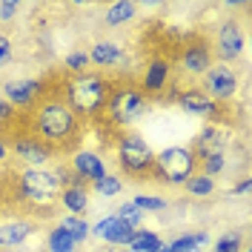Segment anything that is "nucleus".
Returning a JSON list of instances; mask_svg holds the SVG:
<instances>
[{"instance_id":"32","label":"nucleus","mask_w":252,"mask_h":252,"mask_svg":"<svg viewBox=\"0 0 252 252\" xmlns=\"http://www.w3.org/2000/svg\"><path fill=\"white\" fill-rule=\"evenodd\" d=\"M20 9H23V3H17V0H3V3H0V26H3V23H12V20L20 15Z\"/></svg>"},{"instance_id":"14","label":"nucleus","mask_w":252,"mask_h":252,"mask_svg":"<svg viewBox=\"0 0 252 252\" xmlns=\"http://www.w3.org/2000/svg\"><path fill=\"white\" fill-rule=\"evenodd\" d=\"M169 83H172V66H169V61L152 58V61L146 63V69H143V78H141L138 89L146 97H152V94H163L169 89Z\"/></svg>"},{"instance_id":"1","label":"nucleus","mask_w":252,"mask_h":252,"mask_svg":"<svg viewBox=\"0 0 252 252\" xmlns=\"http://www.w3.org/2000/svg\"><path fill=\"white\" fill-rule=\"evenodd\" d=\"M34 115H32V135L37 141H43L58 155V152H69L80 138V121L78 115L63 103L61 92L52 94L49 92L37 106H34Z\"/></svg>"},{"instance_id":"3","label":"nucleus","mask_w":252,"mask_h":252,"mask_svg":"<svg viewBox=\"0 0 252 252\" xmlns=\"http://www.w3.org/2000/svg\"><path fill=\"white\" fill-rule=\"evenodd\" d=\"M17 198L32 209H52L61 198V178L55 169H20L15 175Z\"/></svg>"},{"instance_id":"2","label":"nucleus","mask_w":252,"mask_h":252,"mask_svg":"<svg viewBox=\"0 0 252 252\" xmlns=\"http://www.w3.org/2000/svg\"><path fill=\"white\" fill-rule=\"evenodd\" d=\"M109 89L112 80L103 72H83V75H72V78L63 80L61 97L83 124V121H97L103 115Z\"/></svg>"},{"instance_id":"4","label":"nucleus","mask_w":252,"mask_h":252,"mask_svg":"<svg viewBox=\"0 0 252 252\" xmlns=\"http://www.w3.org/2000/svg\"><path fill=\"white\" fill-rule=\"evenodd\" d=\"M149 106V97L135 86V83H118L109 89L106 106H103V118L109 121V126H132L135 121H141L143 112Z\"/></svg>"},{"instance_id":"28","label":"nucleus","mask_w":252,"mask_h":252,"mask_svg":"<svg viewBox=\"0 0 252 252\" xmlns=\"http://www.w3.org/2000/svg\"><path fill=\"white\" fill-rule=\"evenodd\" d=\"M212 252H244V232L241 229H229L212 244Z\"/></svg>"},{"instance_id":"18","label":"nucleus","mask_w":252,"mask_h":252,"mask_svg":"<svg viewBox=\"0 0 252 252\" xmlns=\"http://www.w3.org/2000/svg\"><path fill=\"white\" fill-rule=\"evenodd\" d=\"M58 204L66 209V215H80V218H83V212L89 209V187H86L83 181L66 184V187L61 189Z\"/></svg>"},{"instance_id":"20","label":"nucleus","mask_w":252,"mask_h":252,"mask_svg":"<svg viewBox=\"0 0 252 252\" xmlns=\"http://www.w3.org/2000/svg\"><path fill=\"white\" fill-rule=\"evenodd\" d=\"M138 15V3H132V0H115L106 6V12H103V23L109 26V29H121L126 23H132Z\"/></svg>"},{"instance_id":"7","label":"nucleus","mask_w":252,"mask_h":252,"mask_svg":"<svg viewBox=\"0 0 252 252\" xmlns=\"http://www.w3.org/2000/svg\"><path fill=\"white\" fill-rule=\"evenodd\" d=\"M9 158H15L23 169H43L46 163L55 160V152L43 141H37L32 132H15L9 141Z\"/></svg>"},{"instance_id":"11","label":"nucleus","mask_w":252,"mask_h":252,"mask_svg":"<svg viewBox=\"0 0 252 252\" xmlns=\"http://www.w3.org/2000/svg\"><path fill=\"white\" fill-rule=\"evenodd\" d=\"M135 232H138V226L121 220L118 215H106L97 223H89V238L94 235L100 241H106V244H112V247H129V241H132Z\"/></svg>"},{"instance_id":"26","label":"nucleus","mask_w":252,"mask_h":252,"mask_svg":"<svg viewBox=\"0 0 252 252\" xmlns=\"http://www.w3.org/2000/svg\"><path fill=\"white\" fill-rule=\"evenodd\" d=\"M46 250L49 252H78V244L66 235L61 226H52L46 235Z\"/></svg>"},{"instance_id":"16","label":"nucleus","mask_w":252,"mask_h":252,"mask_svg":"<svg viewBox=\"0 0 252 252\" xmlns=\"http://www.w3.org/2000/svg\"><path fill=\"white\" fill-rule=\"evenodd\" d=\"M226 143H229V135H226V129H223V126H220V124H206L189 149H192L195 158L201 160V158H206V155L223 152V149H226Z\"/></svg>"},{"instance_id":"10","label":"nucleus","mask_w":252,"mask_h":252,"mask_svg":"<svg viewBox=\"0 0 252 252\" xmlns=\"http://www.w3.org/2000/svg\"><path fill=\"white\" fill-rule=\"evenodd\" d=\"M46 80L40 78H15L3 83V100L12 109H34L46 97Z\"/></svg>"},{"instance_id":"25","label":"nucleus","mask_w":252,"mask_h":252,"mask_svg":"<svg viewBox=\"0 0 252 252\" xmlns=\"http://www.w3.org/2000/svg\"><path fill=\"white\" fill-rule=\"evenodd\" d=\"M184 189H187V195H192V198H209V195L215 192V181L206 178L204 172H195L187 184H184Z\"/></svg>"},{"instance_id":"29","label":"nucleus","mask_w":252,"mask_h":252,"mask_svg":"<svg viewBox=\"0 0 252 252\" xmlns=\"http://www.w3.org/2000/svg\"><path fill=\"white\" fill-rule=\"evenodd\" d=\"M132 204L146 215V212H163L169 201H166V198H160V195H146V192H141V195H135V198H132Z\"/></svg>"},{"instance_id":"31","label":"nucleus","mask_w":252,"mask_h":252,"mask_svg":"<svg viewBox=\"0 0 252 252\" xmlns=\"http://www.w3.org/2000/svg\"><path fill=\"white\" fill-rule=\"evenodd\" d=\"M115 215H118L121 220H126V223H132V226H138V229H141V223H143V212H141V209H138L135 204H132V201L121 204Z\"/></svg>"},{"instance_id":"19","label":"nucleus","mask_w":252,"mask_h":252,"mask_svg":"<svg viewBox=\"0 0 252 252\" xmlns=\"http://www.w3.org/2000/svg\"><path fill=\"white\" fill-rule=\"evenodd\" d=\"M34 232V223L32 220H6L3 226H0V247L3 250H12V247H20V244H26V238Z\"/></svg>"},{"instance_id":"6","label":"nucleus","mask_w":252,"mask_h":252,"mask_svg":"<svg viewBox=\"0 0 252 252\" xmlns=\"http://www.w3.org/2000/svg\"><path fill=\"white\" fill-rule=\"evenodd\" d=\"M115 149H118V166L124 175H129V178H149L152 175L155 149L149 146V141L141 132H124L115 143Z\"/></svg>"},{"instance_id":"23","label":"nucleus","mask_w":252,"mask_h":252,"mask_svg":"<svg viewBox=\"0 0 252 252\" xmlns=\"http://www.w3.org/2000/svg\"><path fill=\"white\" fill-rule=\"evenodd\" d=\"M160 244H163V238L158 235V232L143 229V226H141V229L132 235V241H129V250H132V252H155Z\"/></svg>"},{"instance_id":"17","label":"nucleus","mask_w":252,"mask_h":252,"mask_svg":"<svg viewBox=\"0 0 252 252\" xmlns=\"http://www.w3.org/2000/svg\"><path fill=\"white\" fill-rule=\"evenodd\" d=\"M86 55H89V66H97V72H106L124 61V46L115 40H94Z\"/></svg>"},{"instance_id":"12","label":"nucleus","mask_w":252,"mask_h":252,"mask_svg":"<svg viewBox=\"0 0 252 252\" xmlns=\"http://www.w3.org/2000/svg\"><path fill=\"white\" fill-rule=\"evenodd\" d=\"M175 103H178L184 112H189V115L206 118L209 124H218V118H220V106L212 100V97H206L198 86H189V89H184V92H178L175 94Z\"/></svg>"},{"instance_id":"39","label":"nucleus","mask_w":252,"mask_h":252,"mask_svg":"<svg viewBox=\"0 0 252 252\" xmlns=\"http://www.w3.org/2000/svg\"><path fill=\"white\" fill-rule=\"evenodd\" d=\"M0 32H3V26H0Z\"/></svg>"},{"instance_id":"40","label":"nucleus","mask_w":252,"mask_h":252,"mask_svg":"<svg viewBox=\"0 0 252 252\" xmlns=\"http://www.w3.org/2000/svg\"><path fill=\"white\" fill-rule=\"evenodd\" d=\"M126 252H132V250H126Z\"/></svg>"},{"instance_id":"15","label":"nucleus","mask_w":252,"mask_h":252,"mask_svg":"<svg viewBox=\"0 0 252 252\" xmlns=\"http://www.w3.org/2000/svg\"><path fill=\"white\" fill-rule=\"evenodd\" d=\"M215 63L212 58V49L206 46L204 40H195V43H189L184 46L181 52V58H178V66H181V72H187V75H195V78H204V72Z\"/></svg>"},{"instance_id":"13","label":"nucleus","mask_w":252,"mask_h":252,"mask_svg":"<svg viewBox=\"0 0 252 252\" xmlns=\"http://www.w3.org/2000/svg\"><path fill=\"white\" fill-rule=\"evenodd\" d=\"M69 169L78 175L86 187H92V184H97V181L106 175V163H103V158L97 155V152L78 149V152L69 155Z\"/></svg>"},{"instance_id":"9","label":"nucleus","mask_w":252,"mask_h":252,"mask_svg":"<svg viewBox=\"0 0 252 252\" xmlns=\"http://www.w3.org/2000/svg\"><path fill=\"white\" fill-rule=\"evenodd\" d=\"M244 46H247V34L241 29V23H238L235 17H229V20H223L218 29H215V37H212V58H218V63H229L238 61L241 55H244Z\"/></svg>"},{"instance_id":"27","label":"nucleus","mask_w":252,"mask_h":252,"mask_svg":"<svg viewBox=\"0 0 252 252\" xmlns=\"http://www.w3.org/2000/svg\"><path fill=\"white\" fill-rule=\"evenodd\" d=\"M198 169L206 175V178H218V175L226 172V152H215V155H206L198 160Z\"/></svg>"},{"instance_id":"38","label":"nucleus","mask_w":252,"mask_h":252,"mask_svg":"<svg viewBox=\"0 0 252 252\" xmlns=\"http://www.w3.org/2000/svg\"><path fill=\"white\" fill-rule=\"evenodd\" d=\"M0 181H3V169H0Z\"/></svg>"},{"instance_id":"35","label":"nucleus","mask_w":252,"mask_h":252,"mask_svg":"<svg viewBox=\"0 0 252 252\" xmlns=\"http://www.w3.org/2000/svg\"><path fill=\"white\" fill-rule=\"evenodd\" d=\"M252 189V178H241L235 187H232V195H247Z\"/></svg>"},{"instance_id":"22","label":"nucleus","mask_w":252,"mask_h":252,"mask_svg":"<svg viewBox=\"0 0 252 252\" xmlns=\"http://www.w3.org/2000/svg\"><path fill=\"white\" fill-rule=\"evenodd\" d=\"M58 226H61L63 232L72 238V241H75L78 247L83 244V241H89V223L80 218V215H63Z\"/></svg>"},{"instance_id":"24","label":"nucleus","mask_w":252,"mask_h":252,"mask_svg":"<svg viewBox=\"0 0 252 252\" xmlns=\"http://www.w3.org/2000/svg\"><path fill=\"white\" fill-rule=\"evenodd\" d=\"M89 189H94V195H100V198H118V195L124 192V178H121V175L106 172L97 184H92Z\"/></svg>"},{"instance_id":"21","label":"nucleus","mask_w":252,"mask_h":252,"mask_svg":"<svg viewBox=\"0 0 252 252\" xmlns=\"http://www.w3.org/2000/svg\"><path fill=\"white\" fill-rule=\"evenodd\" d=\"M206 244H209V232H187V235L169 241L166 247L169 252H204Z\"/></svg>"},{"instance_id":"36","label":"nucleus","mask_w":252,"mask_h":252,"mask_svg":"<svg viewBox=\"0 0 252 252\" xmlns=\"http://www.w3.org/2000/svg\"><path fill=\"white\" fill-rule=\"evenodd\" d=\"M9 160V146H6V138H0V166Z\"/></svg>"},{"instance_id":"8","label":"nucleus","mask_w":252,"mask_h":252,"mask_svg":"<svg viewBox=\"0 0 252 252\" xmlns=\"http://www.w3.org/2000/svg\"><path fill=\"white\" fill-rule=\"evenodd\" d=\"M238 89H241V78H238L235 69L226 66V63H212L204 72V78H201V92L206 97H212L218 106L235 100Z\"/></svg>"},{"instance_id":"5","label":"nucleus","mask_w":252,"mask_h":252,"mask_svg":"<svg viewBox=\"0 0 252 252\" xmlns=\"http://www.w3.org/2000/svg\"><path fill=\"white\" fill-rule=\"evenodd\" d=\"M195 172H198V158L189 146H166V149L155 152L152 178H158V184L184 187Z\"/></svg>"},{"instance_id":"33","label":"nucleus","mask_w":252,"mask_h":252,"mask_svg":"<svg viewBox=\"0 0 252 252\" xmlns=\"http://www.w3.org/2000/svg\"><path fill=\"white\" fill-rule=\"evenodd\" d=\"M12 58H15V43H12V37H9V34H3V32H0V69H3V66H9Z\"/></svg>"},{"instance_id":"34","label":"nucleus","mask_w":252,"mask_h":252,"mask_svg":"<svg viewBox=\"0 0 252 252\" xmlns=\"http://www.w3.org/2000/svg\"><path fill=\"white\" fill-rule=\"evenodd\" d=\"M15 115H17V112L12 109L3 97H0V124H12V121H15Z\"/></svg>"},{"instance_id":"30","label":"nucleus","mask_w":252,"mask_h":252,"mask_svg":"<svg viewBox=\"0 0 252 252\" xmlns=\"http://www.w3.org/2000/svg\"><path fill=\"white\" fill-rule=\"evenodd\" d=\"M63 66H66L69 75H83V72H89V55L80 52V49H75V52H69V55L63 58Z\"/></svg>"},{"instance_id":"37","label":"nucleus","mask_w":252,"mask_h":252,"mask_svg":"<svg viewBox=\"0 0 252 252\" xmlns=\"http://www.w3.org/2000/svg\"><path fill=\"white\" fill-rule=\"evenodd\" d=\"M155 252H169V247H166V244H160V247H158Z\"/></svg>"}]
</instances>
